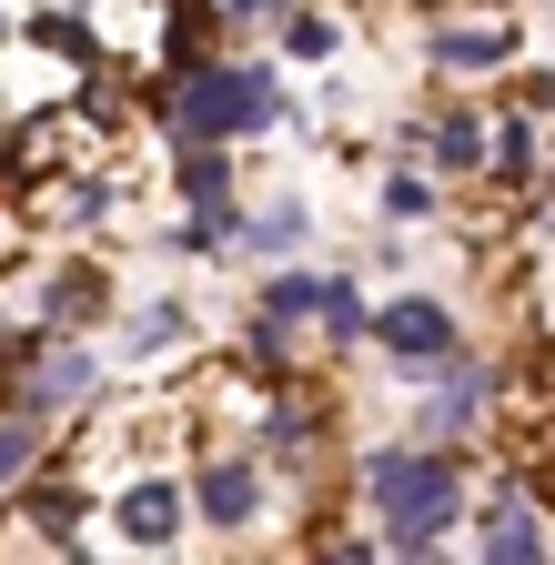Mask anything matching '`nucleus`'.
Masks as SVG:
<instances>
[{"instance_id":"obj_1","label":"nucleus","mask_w":555,"mask_h":565,"mask_svg":"<svg viewBox=\"0 0 555 565\" xmlns=\"http://www.w3.org/2000/svg\"><path fill=\"white\" fill-rule=\"evenodd\" d=\"M364 484H374V505H384V545H394V555H425V545L455 525V505H465V484H455V465H445L435 445H425V455H374Z\"/></svg>"},{"instance_id":"obj_2","label":"nucleus","mask_w":555,"mask_h":565,"mask_svg":"<svg viewBox=\"0 0 555 565\" xmlns=\"http://www.w3.org/2000/svg\"><path fill=\"white\" fill-rule=\"evenodd\" d=\"M284 102H273V71H192L182 82V131L192 141H223V131H253L273 121Z\"/></svg>"},{"instance_id":"obj_3","label":"nucleus","mask_w":555,"mask_h":565,"mask_svg":"<svg viewBox=\"0 0 555 565\" xmlns=\"http://www.w3.org/2000/svg\"><path fill=\"white\" fill-rule=\"evenodd\" d=\"M364 333L394 353V364H445V353H455V313H445L435 294H404V303L364 313Z\"/></svg>"},{"instance_id":"obj_4","label":"nucleus","mask_w":555,"mask_h":565,"mask_svg":"<svg viewBox=\"0 0 555 565\" xmlns=\"http://www.w3.org/2000/svg\"><path fill=\"white\" fill-rule=\"evenodd\" d=\"M121 535H131V545H172V535H182V484H162V475L131 484V494H121Z\"/></svg>"},{"instance_id":"obj_5","label":"nucleus","mask_w":555,"mask_h":565,"mask_svg":"<svg viewBox=\"0 0 555 565\" xmlns=\"http://www.w3.org/2000/svg\"><path fill=\"white\" fill-rule=\"evenodd\" d=\"M202 515H213V525H253L263 515V475L253 465H213V475H202Z\"/></svg>"},{"instance_id":"obj_6","label":"nucleus","mask_w":555,"mask_h":565,"mask_svg":"<svg viewBox=\"0 0 555 565\" xmlns=\"http://www.w3.org/2000/svg\"><path fill=\"white\" fill-rule=\"evenodd\" d=\"M445 364H455V353H445ZM474 404H484V374H474V364H455V374H445V394L425 404V435H465Z\"/></svg>"},{"instance_id":"obj_7","label":"nucleus","mask_w":555,"mask_h":565,"mask_svg":"<svg viewBox=\"0 0 555 565\" xmlns=\"http://www.w3.org/2000/svg\"><path fill=\"white\" fill-rule=\"evenodd\" d=\"M82 384H92V353H82V343H61V353H51V364L31 374V424H41L51 404H72Z\"/></svg>"},{"instance_id":"obj_8","label":"nucleus","mask_w":555,"mask_h":565,"mask_svg":"<svg viewBox=\"0 0 555 565\" xmlns=\"http://www.w3.org/2000/svg\"><path fill=\"white\" fill-rule=\"evenodd\" d=\"M515 51V31H435V61L445 71H495Z\"/></svg>"},{"instance_id":"obj_9","label":"nucleus","mask_w":555,"mask_h":565,"mask_svg":"<svg viewBox=\"0 0 555 565\" xmlns=\"http://www.w3.org/2000/svg\"><path fill=\"white\" fill-rule=\"evenodd\" d=\"M182 202H233V172H223L213 141H202V152H182Z\"/></svg>"},{"instance_id":"obj_10","label":"nucleus","mask_w":555,"mask_h":565,"mask_svg":"<svg viewBox=\"0 0 555 565\" xmlns=\"http://www.w3.org/2000/svg\"><path fill=\"white\" fill-rule=\"evenodd\" d=\"M435 162H445V172H474V162H484V131H474L465 111H455V121H435Z\"/></svg>"},{"instance_id":"obj_11","label":"nucleus","mask_w":555,"mask_h":565,"mask_svg":"<svg viewBox=\"0 0 555 565\" xmlns=\"http://www.w3.org/2000/svg\"><path fill=\"white\" fill-rule=\"evenodd\" d=\"M31 515H41V535H82V494H72V484H41Z\"/></svg>"},{"instance_id":"obj_12","label":"nucleus","mask_w":555,"mask_h":565,"mask_svg":"<svg viewBox=\"0 0 555 565\" xmlns=\"http://www.w3.org/2000/svg\"><path fill=\"white\" fill-rule=\"evenodd\" d=\"M495 172H505V182L535 172V121H505V131H495Z\"/></svg>"},{"instance_id":"obj_13","label":"nucleus","mask_w":555,"mask_h":565,"mask_svg":"<svg viewBox=\"0 0 555 565\" xmlns=\"http://www.w3.org/2000/svg\"><path fill=\"white\" fill-rule=\"evenodd\" d=\"M384 212H394V223H414V212H435V192L414 182V172H394V182H384Z\"/></svg>"},{"instance_id":"obj_14","label":"nucleus","mask_w":555,"mask_h":565,"mask_svg":"<svg viewBox=\"0 0 555 565\" xmlns=\"http://www.w3.org/2000/svg\"><path fill=\"white\" fill-rule=\"evenodd\" d=\"M31 445H41V424H0V484L31 465Z\"/></svg>"},{"instance_id":"obj_15","label":"nucleus","mask_w":555,"mask_h":565,"mask_svg":"<svg viewBox=\"0 0 555 565\" xmlns=\"http://www.w3.org/2000/svg\"><path fill=\"white\" fill-rule=\"evenodd\" d=\"M333 41H343V31H333L323 11H303V21H293V51H303V61H333Z\"/></svg>"},{"instance_id":"obj_16","label":"nucleus","mask_w":555,"mask_h":565,"mask_svg":"<svg viewBox=\"0 0 555 565\" xmlns=\"http://www.w3.org/2000/svg\"><path fill=\"white\" fill-rule=\"evenodd\" d=\"M172 333H182V313H172V303H162V313H142V323H131V353H162V343H172Z\"/></svg>"},{"instance_id":"obj_17","label":"nucleus","mask_w":555,"mask_h":565,"mask_svg":"<svg viewBox=\"0 0 555 565\" xmlns=\"http://www.w3.org/2000/svg\"><path fill=\"white\" fill-rule=\"evenodd\" d=\"M41 41H51V51H61V61H92V31H72V21H61V11H51V21H41Z\"/></svg>"},{"instance_id":"obj_18","label":"nucleus","mask_w":555,"mask_h":565,"mask_svg":"<svg viewBox=\"0 0 555 565\" xmlns=\"http://www.w3.org/2000/svg\"><path fill=\"white\" fill-rule=\"evenodd\" d=\"M253 243H263V253H293V243H303V212H273V223H263Z\"/></svg>"},{"instance_id":"obj_19","label":"nucleus","mask_w":555,"mask_h":565,"mask_svg":"<svg viewBox=\"0 0 555 565\" xmlns=\"http://www.w3.org/2000/svg\"><path fill=\"white\" fill-rule=\"evenodd\" d=\"M0 41H11V21H0Z\"/></svg>"}]
</instances>
